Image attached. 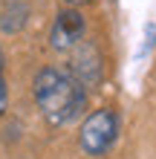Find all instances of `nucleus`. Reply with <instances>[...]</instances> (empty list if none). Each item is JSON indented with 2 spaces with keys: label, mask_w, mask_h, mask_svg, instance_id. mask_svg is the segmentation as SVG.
<instances>
[{
  "label": "nucleus",
  "mask_w": 156,
  "mask_h": 159,
  "mask_svg": "<svg viewBox=\"0 0 156 159\" xmlns=\"http://www.w3.org/2000/svg\"><path fill=\"white\" fill-rule=\"evenodd\" d=\"M32 98L52 127L72 125L87 107V90L67 72V67H41L32 78Z\"/></svg>",
  "instance_id": "1"
},
{
  "label": "nucleus",
  "mask_w": 156,
  "mask_h": 159,
  "mask_svg": "<svg viewBox=\"0 0 156 159\" xmlns=\"http://www.w3.org/2000/svg\"><path fill=\"white\" fill-rule=\"evenodd\" d=\"M84 32H87L84 15H81L75 6H64L61 12L55 15L52 26H49V46L58 49V52H72L84 41Z\"/></svg>",
  "instance_id": "4"
},
{
  "label": "nucleus",
  "mask_w": 156,
  "mask_h": 159,
  "mask_svg": "<svg viewBox=\"0 0 156 159\" xmlns=\"http://www.w3.org/2000/svg\"><path fill=\"white\" fill-rule=\"evenodd\" d=\"M26 17H29V6H26L23 0H12V3L0 12V26H3V32L15 35V32H20L26 26Z\"/></svg>",
  "instance_id": "5"
},
{
  "label": "nucleus",
  "mask_w": 156,
  "mask_h": 159,
  "mask_svg": "<svg viewBox=\"0 0 156 159\" xmlns=\"http://www.w3.org/2000/svg\"><path fill=\"white\" fill-rule=\"evenodd\" d=\"M3 61L6 58H3V46H0V75H3Z\"/></svg>",
  "instance_id": "9"
},
{
  "label": "nucleus",
  "mask_w": 156,
  "mask_h": 159,
  "mask_svg": "<svg viewBox=\"0 0 156 159\" xmlns=\"http://www.w3.org/2000/svg\"><path fill=\"white\" fill-rule=\"evenodd\" d=\"M116 136H118V116L113 107H98L93 110L84 121H81V130H78V148L84 151L87 156H107L116 145Z\"/></svg>",
  "instance_id": "2"
},
{
  "label": "nucleus",
  "mask_w": 156,
  "mask_h": 159,
  "mask_svg": "<svg viewBox=\"0 0 156 159\" xmlns=\"http://www.w3.org/2000/svg\"><path fill=\"white\" fill-rule=\"evenodd\" d=\"M156 43V23H148L145 26V43H142V52H150Z\"/></svg>",
  "instance_id": "6"
},
{
  "label": "nucleus",
  "mask_w": 156,
  "mask_h": 159,
  "mask_svg": "<svg viewBox=\"0 0 156 159\" xmlns=\"http://www.w3.org/2000/svg\"><path fill=\"white\" fill-rule=\"evenodd\" d=\"M64 3H69V6H75V9H78V6H84V3H90V0H64Z\"/></svg>",
  "instance_id": "8"
},
{
  "label": "nucleus",
  "mask_w": 156,
  "mask_h": 159,
  "mask_svg": "<svg viewBox=\"0 0 156 159\" xmlns=\"http://www.w3.org/2000/svg\"><path fill=\"white\" fill-rule=\"evenodd\" d=\"M6 104H9V90H6V78L0 75V119L6 113Z\"/></svg>",
  "instance_id": "7"
},
{
  "label": "nucleus",
  "mask_w": 156,
  "mask_h": 159,
  "mask_svg": "<svg viewBox=\"0 0 156 159\" xmlns=\"http://www.w3.org/2000/svg\"><path fill=\"white\" fill-rule=\"evenodd\" d=\"M67 72L75 78L87 93L98 87V81L104 75V58H101V49L93 43V41H81L75 49L69 52V64H67Z\"/></svg>",
  "instance_id": "3"
}]
</instances>
